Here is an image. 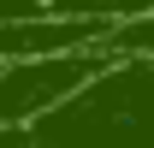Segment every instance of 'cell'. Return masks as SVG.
<instances>
[{"label":"cell","mask_w":154,"mask_h":148,"mask_svg":"<svg viewBox=\"0 0 154 148\" xmlns=\"http://www.w3.org/2000/svg\"><path fill=\"white\" fill-rule=\"evenodd\" d=\"M0 148H154V59H113Z\"/></svg>","instance_id":"6da1fadb"},{"label":"cell","mask_w":154,"mask_h":148,"mask_svg":"<svg viewBox=\"0 0 154 148\" xmlns=\"http://www.w3.org/2000/svg\"><path fill=\"white\" fill-rule=\"evenodd\" d=\"M107 65V48H83V54L59 59H24V65H0V130H24L42 113H54L71 89Z\"/></svg>","instance_id":"7a4b0ae2"},{"label":"cell","mask_w":154,"mask_h":148,"mask_svg":"<svg viewBox=\"0 0 154 148\" xmlns=\"http://www.w3.org/2000/svg\"><path fill=\"white\" fill-rule=\"evenodd\" d=\"M113 59H154V6H125V18L107 30Z\"/></svg>","instance_id":"3957f363"}]
</instances>
